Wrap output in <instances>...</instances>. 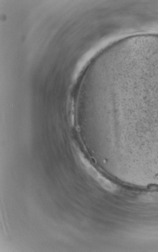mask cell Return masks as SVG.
<instances>
[{"label":"cell","mask_w":158,"mask_h":252,"mask_svg":"<svg viewBox=\"0 0 158 252\" xmlns=\"http://www.w3.org/2000/svg\"><path fill=\"white\" fill-rule=\"evenodd\" d=\"M77 154L82 165L85 171L94 179L107 191L114 193L118 190V187L114 183L104 177L100 172L94 167L86 158L84 155L80 151L77 150Z\"/></svg>","instance_id":"cell-1"}]
</instances>
